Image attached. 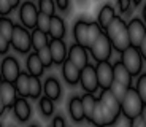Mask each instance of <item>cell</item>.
Segmentation results:
<instances>
[{"label": "cell", "mask_w": 146, "mask_h": 127, "mask_svg": "<svg viewBox=\"0 0 146 127\" xmlns=\"http://www.w3.org/2000/svg\"><path fill=\"white\" fill-rule=\"evenodd\" d=\"M127 29H129V37H130V45L138 48L140 43L143 41V38H145V35H146L145 21H141L138 18H133L127 24Z\"/></svg>", "instance_id": "10"}, {"label": "cell", "mask_w": 146, "mask_h": 127, "mask_svg": "<svg viewBox=\"0 0 146 127\" xmlns=\"http://www.w3.org/2000/svg\"><path fill=\"white\" fill-rule=\"evenodd\" d=\"M52 126H54V127H64V126H65V119L60 118V116L54 118V119H52Z\"/></svg>", "instance_id": "41"}, {"label": "cell", "mask_w": 146, "mask_h": 127, "mask_svg": "<svg viewBox=\"0 0 146 127\" xmlns=\"http://www.w3.org/2000/svg\"><path fill=\"white\" fill-rule=\"evenodd\" d=\"M102 33H103V30H102V25L99 24V21H97V22H89V29H88L89 46H91V45L94 43V41L102 35Z\"/></svg>", "instance_id": "30"}, {"label": "cell", "mask_w": 146, "mask_h": 127, "mask_svg": "<svg viewBox=\"0 0 146 127\" xmlns=\"http://www.w3.org/2000/svg\"><path fill=\"white\" fill-rule=\"evenodd\" d=\"M106 35L110 37V40L113 43V48L119 53L127 49L130 46V37H129V29L124 19L116 16L113 21L110 22V25L105 29Z\"/></svg>", "instance_id": "1"}, {"label": "cell", "mask_w": 146, "mask_h": 127, "mask_svg": "<svg viewBox=\"0 0 146 127\" xmlns=\"http://www.w3.org/2000/svg\"><path fill=\"white\" fill-rule=\"evenodd\" d=\"M11 46V40H8L7 37H3L0 33V54H5Z\"/></svg>", "instance_id": "38"}, {"label": "cell", "mask_w": 146, "mask_h": 127, "mask_svg": "<svg viewBox=\"0 0 146 127\" xmlns=\"http://www.w3.org/2000/svg\"><path fill=\"white\" fill-rule=\"evenodd\" d=\"M113 68H114V80L122 83V84H125L127 87H132V78H133V75H132L130 70L122 64V61L114 62Z\"/></svg>", "instance_id": "18"}, {"label": "cell", "mask_w": 146, "mask_h": 127, "mask_svg": "<svg viewBox=\"0 0 146 127\" xmlns=\"http://www.w3.org/2000/svg\"><path fill=\"white\" fill-rule=\"evenodd\" d=\"M36 54H38V57L41 59V62H43V65L46 67V68L54 64V59H52V53H51L49 45H48V46H43L41 49H38L36 51Z\"/></svg>", "instance_id": "29"}, {"label": "cell", "mask_w": 146, "mask_h": 127, "mask_svg": "<svg viewBox=\"0 0 146 127\" xmlns=\"http://www.w3.org/2000/svg\"><path fill=\"white\" fill-rule=\"evenodd\" d=\"M97 70V78H99V86L100 89H108L111 83L114 81V68L113 64H110L108 61H102L95 67Z\"/></svg>", "instance_id": "9"}, {"label": "cell", "mask_w": 146, "mask_h": 127, "mask_svg": "<svg viewBox=\"0 0 146 127\" xmlns=\"http://www.w3.org/2000/svg\"><path fill=\"white\" fill-rule=\"evenodd\" d=\"M130 3L132 0H117V8H119L121 13H125V11L130 10Z\"/></svg>", "instance_id": "39"}, {"label": "cell", "mask_w": 146, "mask_h": 127, "mask_svg": "<svg viewBox=\"0 0 146 127\" xmlns=\"http://www.w3.org/2000/svg\"><path fill=\"white\" fill-rule=\"evenodd\" d=\"M43 92L44 95H48L49 98H52V100H57L59 97H60V84H59V81L56 80V78H46V81H44L43 84Z\"/></svg>", "instance_id": "22"}, {"label": "cell", "mask_w": 146, "mask_h": 127, "mask_svg": "<svg viewBox=\"0 0 146 127\" xmlns=\"http://www.w3.org/2000/svg\"><path fill=\"white\" fill-rule=\"evenodd\" d=\"M56 7H57L59 10H62V11L68 10V7H70V0H56Z\"/></svg>", "instance_id": "40"}, {"label": "cell", "mask_w": 146, "mask_h": 127, "mask_svg": "<svg viewBox=\"0 0 146 127\" xmlns=\"http://www.w3.org/2000/svg\"><path fill=\"white\" fill-rule=\"evenodd\" d=\"M40 110L43 116H51L52 111H54V103H52V98H49L48 95L40 98Z\"/></svg>", "instance_id": "32"}, {"label": "cell", "mask_w": 146, "mask_h": 127, "mask_svg": "<svg viewBox=\"0 0 146 127\" xmlns=\"http://www.w3.org/2000/svg\"><path fill=\"white\" fill-rule=\"evenodd\" d=\"M0 95H2V98H3L7 108H13L16 98H18V95H19L15 83H13V81L3 80V83H2V86H0Z\"/></svg>", "instance_id": "15"}, {"label": "cell", "mask_w": 146, "mask_h": 127, "mask_svg": "<svg viewBox=\"0 0 146 127\" xmlns=\"http://www.w3.org/2000/svg\"><path fill=\"white\" fill-rule=\"evenodd\" d=\"M15 22L10 19V16H2L0 18V33L3 37H7L8 40H11V37H13V32H15Z\"/></svg>", "instance_id": "27"}, {"label": "cell", "mask_w": 146, "mask_h": 127, "mask_svg": "<svg viewBox=\"0 0 146 127\" xmlns=\"http://www.w3.org/2000/svg\"><path fill=\"white\" fill-rule=\"evenodd\" d=\"M0 70H2V75H3V80L13 81V83L18 80L19 73H21V67H19L18 61L15 57H11V56H8V57H5L2 61Z\"/></svg>", "instance_id": "12"}, {"label": "cell", "mask_w": 146, "mask_h": 127, "mask_svg": "<svg viewBox=\"0 0 146 127\" xmlns=\"http://www.w3.org/2000/svg\"><path fill=\"white\" fill-rule=\"evenodd\" d=\"M2 83H3V75H2V70H0V86H2Z\"/></svg>", "instance_id": "48"}, {"label": "cell", "mask_w": 146, "mask_h": 127, "mask_svg": "<svg viewBox=\"0 0 146 127\" xmlns=\"http://www.w3.org/2000/svg\"><path fill=\"white\" fill-rule=\"evenodd\" d=\"M62 76L68 84H76V83H80V78H81V68L78 65H75L67 57L62 64Z\"/></svg>", "instance_id": "13"}, {"label": "cell", "mask_w": 146, "mask_h": 127, "mask_svg": "<svg viewBox=\"0 0 146 127\" xmlns=\"http://www.w3.org/2000/svg\"><path fill=\"white\" fill-rule=\"evenodd\" d=\"M65 35V22L60 16L52 15L51 18V27H49V37L51 38H64Z\"/></svg>", "instance_id": "21"}, {"label": "cell", "mask_w": 146, "mask_h": 127, "mask_svg": "<svg viewBox=\"0 0 146 127\" xmlns=\"http://www.w3.org/2000/svg\"><path fill=\"white\" fill-rule=\"evenodd\" d=\"M141 118L145 119V122H146V103L143 105V110H141Z\"/></svg>", "instance_id": "45"}, {"label": "cell", "mask_w": 146, "mask_h": 127, "mask_svg": "<svg viewBox=\"0 0 146 127\" xmlns=\"http://www.w3.org/2000/svg\"><path fill=\"white\" fill-rule=\"evenodd\" d=\"M13 111H15V116L18 118L21 122H26L30 118L32 110H30V105H29V102L26 100V97H21V95H19V97L16 98L15 105H13Z\"/></svg>", "instance_id": "17"}, {"label": "cell", "mask_w": 146, "mask_h": 127, "mask_svg": "<svg viewBox=\"0 0 146 127\" xmlns=\"http://www.w3.org/2000/svg\"><path fill=\"white\" fill-rule=\"evenodd\" d=\"M5 108H7V105H5V102H3V98H2V95H0V116H2V114H3Z\"/></svg>", "instance_id": "43"}, {"label": "cell", "mask_w": 146, "mask_h": 127, "mask_svg": "<svg viewBox=\"0 0 146 127\" xmlns=\"http://www.w3.org/2000/svg\"><path fill=\"white\" fill-rule=\"evenodd\" d=\"M88 49H89V48L83 46V45H80V43H75V45H72V46H70L68 56H67V57H68L70 61L75 64V65H78L81 70H83L84 67L89 64Z\"/></svg>", "instance_id": "11"}, {"label": "cell", "mask_w": 146, "mask_h": 127, "mask_svg": "<svg viewBox=\"0 0 146 127\" xmlns=\"http://www.w3.org/2000/svg\"><path fill=\"white\" fill-rule=\"evenodd\" d=\"M137 91H138L140 97L143 98V102L146 103V73L138 76V81H137Z\"/></svg>", "instance_id": "36"}, {"label": "cell", "mask_w": 146, "mask_h": 127, "mask_svg": "<svg viewBox=\"0 0 146 127\" xmlns=\"http://www.w3.org/2000/svg\"><path fill=\"white\" fill-rule=\"evenodd\" d=\"M38 13L40 10L32 3V2H24L19 8V19H21L22 25H26L27 29H35L36 21H38Z\"/></svg>", "instance_id": "7"}, {"label": "cell", "mask_w": 146, "mask_h": 127, "mask_svg": "<svg viewBox=\"0 0 146 127\" xmlns=\"http://www.w3.org/2000/svg\"><path fill=\"white\" fill-rule=\"evenodd\" d=\"M81 98H83V106H84V116H86V119L91 122L92 113H94L95 105H97V100H99V98H95L92 92H86Z\"/></svg>", "instance_id": "26"}, {"label": "cell", "mask_w": 146, "mask_h": 127, "mask_svg": "<svg viewBox=\"0 0 146 127\" xmlns=\"http://www.w3.org/2000/svg\"><path fill=\"white\" fill-rule=\"evenodd\" d=\"M10 3L13 5V8L19 7V3H21V0H10Z\"/></svg>", "instance_id": "44"}, {"label": "cell", "mask_w": 146, "mask_h": 127, "mask_svg": "<svg viewBox=\"0 0 146 127\" xmlns=\"http://www.w3.org/2000/svg\"><path fill=\"white\" fill-rule=\"evenodd\" d=\"M68 113L70 116H72L73 121H76V122H81L83 119H86L84 116V106H83V98L75 95L68 100Z\"/></svg>", "instance_id": "19"}, {"label": "cell", "mask_w": 146, "mask_h": 127, "mask_svg": "<svg viewBox=\"0 0 146 127\" xmlns=\"http://www.w3.org/2000/svg\"><path fill=\"white\" fill-rule=\"evenodd\" d=\"M110 91L122 102V98L125 97V94H127V91H129V87L125 86V84H122V83H119V81L114 80L113 83H111V86H110Z\"/></svg>", "instance_id": "31"}, {"label": "cell", "mask_w": 146, "mask_h": 127, "mask_svg": "<svg viewBox=\"0 0 146 127\" xmlns=\"http://www.w3.org/2000/svg\"><path fill=\"white\" fill-rule=\"evenodd\" d=\"M26 65H27V70H29L30 75H35V76H41V75H43L44 65H43V62H41V59L38 57L36 51H35V53H32V54H29Z\"/></svg>", "instance_id": "20"}, {"label": "cell", "mask_w": 146, "mask_h": 127, "mask_svg": "<svg viewBox=\"0 0 146 127\" xmlns=\"http://www.w3.org/2000/svg\"><path fill=\"white\" fill-rule=\"evenodd\" d=\"M51 15H48V13H43L40 11L38 13V21H36V27L41 29L43 32H48L49 33V27H51Z\"/></svg>", "instance_id": "33"}, {"label": "cell", "mask_w": 146, "mask_h": 127, "mask_svg": "<svg viewBox=\"0 0 146 127\" xmlns=\"http://www.w3.org/2000/svg\"><path fill=\"white\" fill-rule=\"evenodd\" d=\"M11 46L21 54H26L30 51V48H32V33H29L26 25L24 27L15 25V32L11 37Z\"/></svg>", "instance_id": "6"}, {"label": "cell", "mask_w": 146, "mask_h": 127, "mask_svg": "<svg viewBox=\"0 0 146 127\" xmlns=\"http://www.w3.org/2000/svg\"><path fill=\"white\" fill-rule=\"evenodd\" d=\"M88 29H89V22L83 21H76V24L73 25V37H75V41L83 46L89 48V37H88Z\"/></svg>", "instance_id": "16"}, {"label": "cell", "mask_w": 146, "mask_h": 127, "mask_svg": "<svg viewBox=\"0 0 146 127\" xmlns=\"http://www.w3.org/2000/svg\"><path fill=\"white\" fill-rule=\"evenodd\" d=\"M143 105H145V102H143L141 97H140L138 91H137V87H129V91H127V94H125V97L122 98V102H121L122 116L132 121L133 118H137V116H140V114H141Z\"/></svg>", "instance_id": "3"}, {"label": "cell", "mask_w": 146, "mask_h": 127, "mask_svg": "<svg viewBox=\"0 0 146 127\" xmlns=\"http://www.w3.org/2000/svg\"><path fill=\"white\" fill-rule=\"evenodd\" d=\"M100 105H102L103 118H105V126H111L117 121V118L121 116V100L108 89H102V94L99 97Z\"/></svg>", "instance_id": "2"}, {"label": "cell", "mask_w": 146, "mask_h": 127, "mask_svg": "<svg viewBox=\"0 0 146 127\" xmlns=\"http://www.w3.org/2000/svg\"><path fill=\"white\" fill-rule=\"evenodd\" d=\"M13 10V5L10 0H0V16H8Z\"/></svg>", "instance_id": "37"}, {"label": "cell", "mask_w": 146, "mask_h": 127, "mask_svg": "<svg viewBox=\"0 0 146 127\" xmlns=\"http://www.w3.org/2000/svg\"><path fill=\"white\" fill-rule=\"evenodd\" d=\"M43 91L41 87V83H40V78L35 75H30V86H29V97L32 98H38Z\"/></svg>", "instance_id": "28"}, {"label": "cell", "mask_w": 146, "mask_h": 127, "mask_svg": "<svg viewBox=\"0 0 146 127\" xmlns=\"http://www.w3.org/2000/svg\"><path fill=\"white\" fill-rule=\"evenodd\" d=\"M92 124L95 126H105V118H103V111H102V105H100V100H97V105H95V110L92 113Z\"/></svg>", "instance_id": "34"}, {"label": "cell", "mask_w": 146, "mask_h": 127, "mask_svg": "<svg viewBox=\"0 0 146 127\" xmlns=\"http://www.w3.org/2000/svg\"><path fill=\"white\" fill-rule=\"evenodd\" d=\"M132 3H133V5H140V3H141V0H132Z\"/></svg>", "instance_id": "47"}, {"label": "cell", "mask_w": 146, "mask_h": 127, "mask_svg": "<svg viewBox=\"0 0 146 127\" xmlns=\"http://www.w3.org/2000/svg\"><path fill=\"white\" fill-rule=\"evenodd\" d=\"M15 86L18 89V94L21 97H29V86H30V73L21 72L18 80L15 81Z\"/></svg>", "instance_id": "25"}, {"label": "cell", "mask_w": 146, "mask_h": 127, "mask_svg": "<svg viewBox=\"0 0 146 127\" xmlns=\"http://www.w3.org/2000/svg\"><path fill=\"white\" fill-rule=\"evenodd\" d=\"M113 49H114L113 43H111V40H110V37L106 35V32H103L102 35L89 46V51H91L92 57H94L97 62L108 61V59L111 57Z\"/></svg>", "instance_id": "4"}, {"label": "cell", "mask_w": 146, "mask_h": 127, "mask_svg": "<svg viewBox=\"0 0 146 127\" xmlns=\"http://www.w3.org/2000/svg\"><path fill=\"white\" fill-rule=\"evenodd\" d=\"M81 87H83L86 92H92L94 94L97 89H99V78H97V70H95L94 65L88 64L81 70V78H80Z\"/></svg>", "instance_id": "8"}, {"label": "cell", "mask_w": 146, "mask_h": 127, "mask_svg": "<svg viewBox=\"0 0 146 127\" xmlns=\"http://www.w3.org/2000/svg\"><path fill=\"white\" fill-rule=\"evenodd\" d=\"M143 21H145V24H146V5L143 7Z\"/></svg>", "instance_id": "46"}, {"label": "cell", "mask_w": 146, "mask_h": 127, "mask_svg": "<svg viewBox=\"0 0 146 127\" xmlns=\"http://www.w3.org/2000/svg\"><path fill=\"white\" fill-rule=\"evenodd\" d=\"M116 18V13H114V8L111 7V5H103L102 8H100V13H99V24L102 25V29L105 30L106 27L110 25V22L113 21V19Z\"/></svg>", "instance_id": "24"}, {"label": "cell", "mask_w": 146, "mask_h": 127, "mask_svg": "<svg viewBox=\"0 0 146 127\" xmlns=\"http://www.w3.org/2000/svg\"><path fill=\"white\" fill-rule=\"evenodd\" d=\"M38 10L51 16L56 15V0H38Z\"/></svg>", "instance_id": "35"}, {"label": "cell", "mask_w": 146, "mask_h": 127, "mask_svg": "<svg viewBox=\"0 0 146 127\" xmlns=\"http://www.w3.org/2000/svg\"><path fill=\"white\" fill-rule=\"evenodd\" d=\"M49 48H51V53H52V59H54V64H60L62 65L64 61L67 59L68 56V51H67V46L64 43L62 38H51L49 40Z\"/></svg>", "instance_id": "14"}, {"label": "cell", "mask_w": 146, "mask_h": 127, "mask_svg": "<svg viewBox=\"0 0 146 127\" xmlns=\"http://www.w3.org/2000/svg\"><path fill=\"white\" fill-rule=\"evenodd\" d=\"M48 45H49V33L35 27L32 32V48L35 51H38L43 46H48Z\"/></svg>", "instance_id": "23"}, {"label": "cell", "mask_w": 146, "mask_h": 127, "mask_svg": "<svg viewBox=\"0 0 146 127\" xmlns=\"http://www.w3.org/2000/svg\"><path fill=\"white\" fill-rule=\"evenodd\" d=\"M121 61H122V64L130 70V73L133 76L141 73V67H143V61H145V59H143L141 53H140V49L137 46H132L130 45L127 49L122 51V53H121Z\"/></svg>", "instance_id": "5"}, {"label": "cell", "mask_w": 146, "mask_h": 127, "mask_svg": "<svg viewBox=\"0 0 146 127\" xmlns=\"http://www.w3.org/2000/svg\"><path fill=\"white\" fill-rule=\"evenodd\" d=\"M138 49H140V53H141L143 59H145V61H146V35H145V38H143V41H141V43H140Z\"/></svg>", "instance_id": "42"}]
</instances>
